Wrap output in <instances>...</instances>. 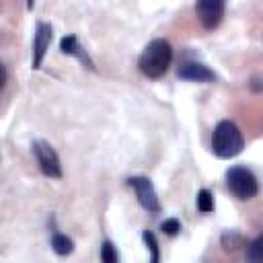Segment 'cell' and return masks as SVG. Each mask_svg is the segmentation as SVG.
Segmentation results:
<instances>
[{"label": "cell", "instance_id": "obj_1", "mask_svg": "<svg viewBox=\"0 0 263 263\" xmlns=\"http://www.w3.org/2000/svg\"><path fill=\"white\" fill-rule=\"evenodd\" d=\"M173 62V47L166 39H152L138 58V68L148 78H162Z\"/></svg>", "mask_w": 263, "mask_h": 263}, {"label": "cell", "instance_id": "obj_2", "mask_svg": "<svg viewBox=\"0 0 263 263\" xmlns=\"http://www.w3.org/2000/svg\"><path fill=\"white\" fill-rule=\"evenodd\" d=\"M245 148V138L240 129L236 127L234 121L222 119L212 134V150L218 158H234L242 152Z\"/></svg>", "mask_w": 263, "mask_h": 263}, {"label": "cell", "instance_id": "obj_3", "mask_svg": "<svg viewBox=\"0 0 263 263\" xmlns=\"http://www.w3.org/2000/svg\"><path fill=\"white\" fill-rule=\"evenodd\" d=\"M226 185L228 191L240 201H249L259 193V181L247 166H230L226 171Z\"/></svg>", "mask_w": 263, "mask_h": 263}, {"label": "cell", "instance_id": "obj_4", "mask_svg": "<svg viewBox=\"0 0 263 263\" xmlns=\"http://www.w3.org/2000/svg\"><path fill=\"white\" fill-rule=\"evenodd\" d=\"M31 148H33V154L37 158L41 173L49 179H60L62 177V162H60V156L53 150V146L43 142V140H35Z\"/></svg>", "mask_w": 263, "mask_h": 263}, {"label": "cell", "instance_id": "obj_5", "mask_svg": "<svg viewBox=\"0 0 263 263\" xmlns=\"http://www.w3.org/2000/svg\"><path fill=\"white\" fill-rule=\"evenodd\" d=\"M127 185L134 189L138 203L148 212V214H158L160 212V199L156 195V189L148 177H129Z\"/></svg>", "mask_w": 263, "mask_h": 263}, {"label": "cell", "instance_id": "obj_6", "mask_svg": "<svg viewBox=\"0 0 263 263\" xmlns=\"http://www.w3.org/2000/svg\"><path fill=\"white\" fill-rule=\"evenodd\" d=\"M224 10H226V0H197L195 2V14L201 27L208 31H214L222 23Z\"/></svg>", "mask_w": 263, "mask_h": 263}, {"label": "cell", "instance_id": "obj_7", "mask_svg": "<svg viewBox=\"0 0 263 263\" xmlns=\"http://www.w3.org/2000/svg\"><path fill=\"white\" fill-rule=\"evenodd\" d=\"M51 37H53L51 25L39 21L37 27H35V35H33V58H31L33 70H39V68H41V64H43V60H45V53H47V49H49Z\"/></svg>", "mask_w": 263, "mask_h": 263}, {"label": "cell", "instance_id": "obj_8", "mask_svg": "<svg viewBox=\"0 0 263 263\" xmlns=\"http://www.w3.org/2000/svg\"><path fill=\"white\" fill-rule=\"evenodd\" d=\"M177 76L181 80H189V82H214L216 74L201 62L195 60H185L181 62V66L177 68Z\"/></svg>", "mask_w": 263, "mask_h": 263}, {"label": "cell", "instance_id": "obj_9", "mask_svg": "<svg viewBox=\"0 0 263 263\" xmlns=\"http://www.w3.org/2000/svg\"><path fill=\"white\" fill-rule=\"evenodd\" d=\"M60 51H62V53H66V55H72V58L80 60L88 70H95L92 60L88 58V53L84 51V47L78 43L76 35H66V37H62V39H60Z\"/></svg>", "mask_w": 263, "mask_h": 263}, {"label": "cell", "instance_id": "obj_10", "mask_svg": "<svg viewBox=\"0 0 263 263\" xmlns=\"http://www.w3.org/2000/svg\"><path fill=\"white\" fill-rule=\"evenodd\" d=\"M51 249H53L55 255L66 257V255H70L74 251V240L70 236L62 234V232H53L51 234Z\"/></svg>", "mask_w": 263, "mask_h": 263}, {"label": "cell", "instance_id": "obj_11", "mask_svg": "<svg viewBox=\"0 0 263 263\" xmlns=\"http://www.w3.org/2000/svg\"><path fill=\"white\" fill-rule=\"evenodd\" d=\"M247 259L253 261V263L263 261V236H257L255 240H251L247 245Z\"/></svg>", "mask_w": 263, "mask_h": 263}, {"label": "cell", "instance_id": "obj_12", "mask_svg": "<svg viewBox=\"0 0 263 263\" xmlns=\"http://www.w3.org/2000/svg\"><path fill=\"white\" fill-rule=\"evenodd\" d=\"M197 210L201 214L214 212V195H212L210 189H199V193H197Z\"/></svg>", "mask_w": 263, "mask_h": 263}, {"label": "cell", "instance_id": "obj_13", "mask_svg": "<svg viewBox=\"0 0 263 263\" xmlns=\"http://www.w3.org/2000/svg\"><path fill=\"white\" fill-rule=\"evenodd\" d=\"M222 247H224V251H236V249H240V247H245V238L238 234V232H224L222 234Z\"/></svg>", "mask_w": 263, "mask_h": 263}, {"label": "cell", "instance_id": "obj_14", "mask_svg": "<svg viewBox=\"0 0 263 263\" xmlns=\"http://www.w3.org/2000/svg\"><path fill=\"white\" fill-rule=\"evenodd\" d=\"M142 238H144V245H146L148 251H150V263H158V259H160V251H158L156 236H154L150 230H144V232H142Z\"/></svg>", "mask_w": 263, "mask_h": 263}, {"label": "cell", "instance_id": "obj_15", "mask_svg": "<svg viewBox=\"0 0 263 263\" xmlns=\"http://www.w3.org/2000/svg\"><path fill=\"white\" fill-rule=\"evenodd\" d=\"M101 261L103 263H117L119 261V255L115 251V245L111 240H105L101 245Z\"/></svg>", "mask_w": 263, "mask_h": 263}, {"label": "cell", "instance_id": "obj_16", "mask_svg": "<svg viewBox=\"0 0 263 263\" xmlns=\"http://www.w3.org/2000/svg\"><path fill=\"white\" fill-rule=\"evenodd\" d=\"M160 230L166 234V236H177L181 232V222L177 218H166L162 224H160Z\"/></svg>", "mask_w": 263, "mask_h": 263}, {"label": "cell", "instance_id": "obj_17", "mask_svg": "<svg viewBox=\"0 0 263 263\" xmlns=\"http://www.w3.org/2000/svg\"><path fill=\"white\" fill-rule=\"evenodd\" d=\"M4 84H6V68L4 64H0V90L4 88Z\"/></svg>", "mask_w": 263, "mask_h": 263}, {"label": "cell", "instance_id": "obj_18", "mask_svg": "<svg viewBox=\"0 0 263 263\" xmlns=\"http://www.w3.org/2000/svg\"><path fill=\"white\" fill-rule=\"evenodd\" d=\"M33 4H35V0H27V8L29 10H33Z\"/></svg>", "mask_w": 263, "mask_h": 263}]
</instances>
